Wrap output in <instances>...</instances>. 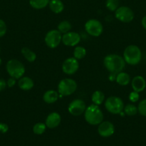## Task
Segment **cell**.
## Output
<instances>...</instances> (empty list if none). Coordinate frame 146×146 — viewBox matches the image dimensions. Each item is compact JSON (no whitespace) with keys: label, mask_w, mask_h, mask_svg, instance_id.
Listing matches in <instances>:
<instances>
[{"label":"cell","mask_w":146,"mask_h":146,"mask_svg":"<svg viewBox=\"0 0 146 146\" xmlns=\"http://www.w3.org/2000/svg\"><path fill=\"white\" fill-rule=\"evenodd\" d=\"M104 66L110 73L118 74L125 67V61L123 57L117 54H108L104 58Z\"/></svg>","instance_id":"obj_1"},{"label":"cell","mask_w":146,"mask_h":146,"mask_svg":"<svg viewBox=\"0 0 146 146\" xmlns=\"http://www.w3.org/2000/svg\"><path fill=\"white\" fill-rule=\"evenodd\" d=\"M84 119L90 125H99L103 121L102 111L97 105L92 104L86 108Z\"/></svg>","instance_id":"obj_2"},{"label":"cell","mask_w":146,"mask_h":146,"mask_svg":"<svg viewBox=\"0 0 146 146\" xmlns=\"http://www.w3.org/2000/svg\"><path fill=\"white\" fill-rule=\"evenodd\" d=\"M123 58L129 65H137L142 59L141 50L136 45L128 46L123 52Z\"/></svg>","instance_id":"obj_3"},{"label":"cell","mask_w":146,"mask_h":146,"mask_svg":"<svg viewBox=\"0 0 146 146\" xmlns=\"http://www.w3.org/2000/svg\"><path fill=\"white\" fill-rule=\"evenodd\" d=\"M6 68L9 75L15 79H19L25 73L24 64L17 59L9 60L7 63Z\"/></svg>","instance_id":"obj_4"},{"label":"cell","mask_w":146,"mask_h":146,"mask_svg":"<svg viewBox=\"0 0 146 146\" xmlns=\"http://www.w3.org/2000/svg\"><path fill=\"white\" fill-rule=\"evenodd\" d=\"M77 84L74 80L71 78H64L58 84V93L61 96H68L75 92Z\"/></svg>","instance_id":"obj_5"},{"label":"cell","mask_w":146,"mask_h":146,"mask_svg":"<svg viewBox=\"0 0 146 146\" xmlns=\"http://www.w3.org/2000/svg\"><path fill=\"white\" fill-rule=\"evenodd\" d=\"M106 110L112 114H120L124 109L123 100L117 96H110L104 103Z\"/></svg>","instance_id":"obj_6"},{"label":"cell","mask_w":146,"mask_h":146,"mask_svg":"<svg viewBox=\"0 0 146 146\" xmlns=\"http://www.w3.org/2000/svg\"><path fill=\"white\" fill-rule=\"evenodd\" d=\"M117 19L123 23H130L134 19V12L128 7H119L115 11Z\"/></svg>","instance_id":"obj_7"},{"label":"cell","mask_w":146,"mask_h":146,"mask_svg":"<svg viewBox=\"0 0 146 146\" xmlns=\"http://www.w3.org/2000/svg\"><path fill=\"white\" fill-rule=\"evenodd\" d=\"M85 31L92 36H99L103 31V27L102 23L97 19H90L84 25Z\"/></svg>","instance_id":"obj_8"},{"label":"cell","mask_w":146,"mask_h":146,"mask_svg":"<svg viewBox=\"0 0 146 146\" xmlns=\"http://www.w3.org/2000/svg\"><path fill=\"white\" fill-rule=\"evenodd\" d=\"M62 37V34L58 30L53 29L47 33L44 37V41L47 46L51 48H54L60 44Z\"/></svg>","instance_id":"obj_9"},{"label":"cell","mask_w":146,"mask_h":146,"mask_svg":"<svg viewBox=\"0 0 146 146\" xmlns=\"http://www.w3.org/2000/svg\"><path fill=\"white\" fill-rule=\"evenodd\" d=\"M62 68L63 72L67 75H72L75 74L79 69L78 60L76 59L74 57L67 58L63 62Z\"/></svg>","instance_id":"obj_10"},{"label":"cell","mask_w":146,"mask_h":146,"mask_svg":"<svg viewBox=\"0 0 146 146\" xmlns=\"http://www.w3.org/2000/svg\"><path fill=\"white\" fill-rule=\"evenodd\" d=\"M86 108L85 103L82 100L75 99L69 104L68 111L71 115L77 116L84 113Z\"/></svg>","instance_id":"obj_11"},{"label":"cell","mask_w":146,"mask_h":146,"mask_svg":"<svg viewBox=\"0 0 146 146\" xmlns=\"http://www.w3.org/2000/svg\"><path fill=\"white\" fill-rule=\"evenodd\" d=\"M80 36L78 33L74 31H69L63 34L62 37V41L63 44L67 46H74L80 43Z\"/></svg>","instance_id":"obj_12"},{"label":"cell","mask_w":146,"mask_h":146,"mask_svg":"<svg viewBox=\"0 0 146 146\" xmlns=\"http://www.w3.org/2000/svg\"><path fill=\"white\" fill-rule=\"evenodd\" d=\"M98 133L100 136L107 138L113 135L115 133V126L110 121H104L99 124Z\"/></svg>","instance_id":"obj_13"},{"label":"cell","mask_w":146,"mask_h":146,"mask_svg":"<svg viewBox=\"0 0 146 146\" xmlns=\"http://www.w3.org/2000/svg\"><path fill=\"white\" fill-rule=\"evenodd\" d=\"M61 123V115L57 112H52L46 118V126L49 128H55Z\"/></svg>","instance_id":"obj_14"},{"label":"cell","mask_w":146,"mask_h":146,"mask_svg":"<svg viewBox=\"0 0 146 146\" xmlns=\"http://www.w3.org/2000/svg\"><path fill=\"white\" fill-rule=\"evenodd\" d=\"M131 86L133 91L140 93L145 89L146 81L141 76H135L132 80Z\"/></svg>","instance_id":"obj_15"},{"label":"cell","mask_w":146,"mask_h":146,"mask_svg":"<svg viewBox=\"0 0 146 146\" xmlns=\"http://www.w3.org/2000/svg\"><path fill=\"white\" fill-rule=\"evenodd\" d=\"M18 86L23 91H29L34 87V81L29 77H21L19 79Z\"/></svg>","instance_id":"obj_16"},{"label":"cell","mask_w":146,"mask_h":146,"mask_svg":"<svg viewBox=\"0 0 146 146\" xmlns=\"http://www.w3.org/2000/svg\"><path fill=\"white\" fill-rule=\"evenodd\" d=\"M59 93L54 90H48L43 95V100L49 104H54L58 100Z\"/></svg>","instance_id":"obj_17"},{"label":"cell","mask_w":146,"mask_h":146,"mask_svg":"<svg viewBox=\"0 0 146 146\" xmlns=\"http://www.w3.org/2000/svg\"><path fill=\"white\" fill-rule=\"evenodd\" d=\"M48 5L50 10L55 14H60L64 9V4L61 0H50Z\"/></svg>","instance_id":"obj_18"},{"label":"cell","mask_w":146,"mask_h":146,"mask_svg":"<svg viewBox=\"0 0 146 146\" xmlns=\"http://www.w3.org/2000/svg\"><path fill=\"white\" fill-rule=\"evenodd\" d=\"M115 81L119 85L127 86L130 82V76L127 73L121 71L117 74Z\"/></svg>","instance_id":"obj_19"},{"label":"cell","mask_w":146,"mask_h":146,"mask_svg":"<svg viewBox=\"0 0 146 146\" xmlns=\"http://www.w3.org/2000/svg\"><path fill=\"white\" fill-rule=\"evenodd\" d=\"M21 52L25 58V59L27 60L29 62H34L37 58V55H36L35 53L27 47H24V48H21Z\"/></svg>","instance_id":"obj_20"},{"label":"cell","mask_w":146,"mask_h":146,"mask_svg":"<svg viewBox=\"0 0 146 146\" xmlns=\"http://www.w3.org/2000/svg\"><path fill=\"white\" fill-rule=\"evenodd\" d=\"M92 101L93 104L95 105L100 106L101 105L104 101V95L102 91H96L92 94L91 97Z\"/></svg>","instance_id":"obj_21"},{"label":"cell","mask_w":146,"mask_h":146,"mask_svg":"<svg viewBox=\"0 0 146 146\" xmlns=\"http://www.w3.org/2000/svg\"><path fill=\"white\" fill-rule=\"evenodd\" d=\"M50 0H29V4L36 9H42L49 4Z\"/></svg>","instance_id":"obj_22"},{"label":"cell","mask_w":146,"mask_h":146,"mask_svg":"<svg viewBox=\"0 0 146 146\" xmlns=\"http://www.w3.org/2000/svg\"><path fill=\"white\" fill-rule=\"evenodd\" d=\"M71 29H72L71 24H70V21H67V20H64V21H61V22L59 24L58 27H57V30H58L61 34H63L69 32Z\"/></svg>","instance_id":"obj_23"},{"label":"cell","mask_w":146,"mask_h":146,"mask_svg":"<svg viewBox=\"0 0 146 146\" xmlns=\"http://www.w3.org/2000/svg\"><path fill=\"white\" fill-rule=\"evenodd\" d=\"M86 54H87V51H86L85 48L83 46H77L74 48V52H73L74 57L77 60L84 58L86 56Z\"/></svg>","instance_id":"obj_24"},{"label":"cell","mask_w":146,"mask_h":146,"mask_svg":"<svg viewBox=\"0 0 146 146\" xmlns=\"http://www.w3.org/2000/svg\"><path fill=\"white\" fill-rule=\"evenodd\" d=\"M123 111H124L125 114H126L127 115H130V116H133V115H136L137 113V112H138L137 107H136L133 104H127V105H126L124 107Z\"/></svg>","instance_id":"obj_25"},{"label":"cell","mask_w":146,"mask_h":146,"mask_svg":"<svg viewBox=\"0 0 146 146\" xmlns=\"http://www.w3.org/2000/svg\"><path fill=\"white\" fill-rule=\"evenodd\" d=\"M46 124L43 123H37L33 126V132L37 135H42L46 130Z\"/></svg>","instance_id":"obj_26"},{"label":"cell","mask_w":146,"mask_h":146,"mask_svg":"<svg viewBox=\"0 0 146 146\" xmlns=\"http://www.w3.org/2000/svg\"><path fill=\"white\" fill-rule=\"evenodd\" d=\"M119 4H120L119 0H107L105 5L107 9L111 11H115V10L119 7Z\"/></svg>","instance_id":"obj_27"},{"label":"cell","mask_w":146,"mask_h":146,"mask_svg":"<svg viewBox=\"0 0 146 146\" xmlns=\"http://www.w3.org/2000/svg\"><path fill=\"white\" fill-rule=\"evenodd\" d=\"M137 110L140 115L146 117V98L140 101L138 106H137Z\"/></svg>","instance_id":"obj_28"},{"label":"cell","mask_w":146,"mask_h":146,"mask_svg":"<svg viewBox=\"0 0 146 146\" xmlns=\"http://www.w3.org/2000/svg\"><path fill=\"white\" fill-rule=\"evenodd\" d=\"M139 98H140V96H139V93L136 92V91H132L130 94H129V100L133 103H136L138 101Z\"/></svg>","instance_id":"obj_29"},{"label":"cell","mask_w":146,"mask_h":146,"mask_svg":"<svg viewBox=\"0 0 146 146\" xmlns=\"http://www.w3.org/2000/svg\"><path fill=\"white\" fill-rule=\"evenodd\" d=\"M7 27L6 23L2 19H0V37L4 36L7 33Z\"/></svg>","instance_id":"obj_30"},{"label":"cell","mask_w":146,"mask_h":146,"mask_svg":"<svg viewBox=\"0 0 146 146\" xmlns=\"http://www.w3.org/2000/svg\"><path fill=\"white\" fill-rule=\"evenodd\" d=\"M9 126L6 123H0V132L1 133H5L8 131Z\"/></svg>","instance_id":"obj_31"},{"label":"cell","mask_w":146,"mask_h":146,"mask_svg":"<svg viewBox=\"0 0 146 146\" xmlns=\"http://www.w3.org/2000/svg\"><path fill=\"white\" fill-rule=\"evenodd\" d=\"M15 84H16V79L15 78H12V77H11L10 78H9L8 81H7V86L10 87V88L14 86L15 85Z\"/></svg>","instance_id":"obj_32"},{"label":"cell","mask_w":146,"mask_h":146,"mask_svg":"<svg viewBox=\"0 0 146 146\" xmlns=\"http://www.w3.org/2000/svg\"><path fill=\"white\" fill-rule=\"evenodd\" d=\"M7 82L4 79H2V78H0V91H4L6 88V87H7Z\"/></svg>","instance_id":"obj_33"},{"label":"cell","mask_w":146,"mask_h":146,"mask_svg":"<svg viewBox=\"0 0 146 146\" xmlns=\"http://www.w3.org/2000/svg\"><path fill=\"white\" fill-rule=\"evenodd\" d=\"M117 74H114V73H110V76H109V79L110 81H115L116 79V76Z\"/></svg>","instance_id":"obj_34"},{"label":"cell","mask_w":146,"mask_h":146,"mask_svg":"<svg viewBox=\"0 0 146 146\" xmlns=\"http://www.w3.org/2000/svg\"><path fill=\"white\" fill-rule=\"evenodd\" d=\"M141 24L142 26H143V28L146 30V15L144 16L142 19V21H141Z\"/></svg>","instance_id":"obj_35"},{"label":"cell","mask_w":146,"mask_h":146,"mask_svg":"<svg viewBox=\"0 0 146 146\" xmlns=\"http://www.w3.org/2000/svg\"><path fill=\"white\" fill-rule=\"evenodd\" d=\"M1 58H0V65H1Z\"/></svg>","instance_id":"obj_36"}]
</instances>
